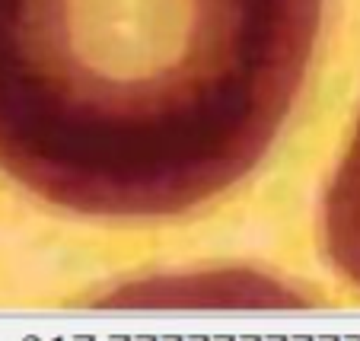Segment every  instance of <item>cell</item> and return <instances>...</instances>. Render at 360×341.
Wrapping results in <instances>:
<instances>
[{
  "label": "cell",
  "mask_w": 360,
  "mask_h": 341,
  "mask_svg": "<svg viewBox=\"0 0 360 341\" xmlns=\"http://www.w3.org/2000/svg\"><path fill=\"white\" fill-rule=\"evenodd\" d=\"M322 0H0V169L70 214L176 217L290 115Z\"/></svg>",
  "instance_id": "1"
},
{
  "label": "cell",
  "mask_w": 360,
  "mask_h": 341,
  "mask_svg": "<svg viewBox=\"0 0 360 341\" xmlns=\"http://www.w3.org/2000/svg\"><path fill=\"white\" fill-rule=\"evenodd\" d=\"M322 246L341 278L360 287V122L326 191Z\"/></svg>",
  "instance_id": "2"
}]
</instances>
